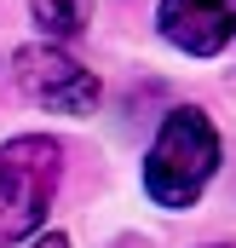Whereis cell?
<instances>
[{
    "mask_svg": "<svg viewBox=\"0 0 236 248\" xmlns=\"http://www.w3.org/2000/svg\"><path fill=\"white\" fill-rule=\"evenodd\" d=\"M213 173H219V127L207 122V110H196V104L167 110L150 139V156H144L150 202L167 214H184V208H196V196L207 190Z\"/></svg>",
    "mask_w": 236,
    "mask_h": 248,
    "instance_id": "6da1fadb",
    "label": "cell"
},
{
    "mask_svg": "<svg viewBox=\"0 0 236 248\" xmlns=\"http://www.w3.org/2000/svg\"><path fill=\"white\" fill-rule=\"evenodd\" d=\"M63 185V144L46 133H23L0 144V248L23 243L46 225V208Z\"/></svg>",
    "mask_w": 236,
    "mask_h": 248,
    "instance_id": "7a4b0ae2",
    "label": "cell"
},
{
    "mask_svg": "<svg viewBox=\"0 0 236 248\" xmlns=\"http://www.w3.org/2000/svg\"><path fill=\"white\" fill-rule=\"evenodd\" d=\"M12 81H17V93H23L29 104L58 110V116H92L98 98H104L98 75H92L87 63H75L58 41H46V46H17V52H12Z\"/></svg>",
    "mask_w": 236,
    "mask_h": 248,
    "instance_id": "3957f363",
    "label": "cell"
},
{
    "mask_svg": "<svg viewBox=\"0 0 236 248\" xmlns=\"http://www.w3.org/2000/svg\"><path fill=\"white\" fill-rule=\"evenodd\" d=\"M162 41L190 58H219L236 41V0H162L156 6Z\"/></svg>",
    "mask_w": 236,
    "mask_h": 248,
    "instance_id": "277c9868",
    "label": "cell"
},
{
    "mask_svg": "<svg viewBox=\"0 0 236 248\" xmlns=\"http://www.w3.org/2000/svg\"><path fill=\"white\" fill-rule=\"evenodd\" d=\"M29 17L41 23L46 41H81L87 23H92V0H29Z\"/></svg>",
    "mask_w": 236,
    "mask_h": 248,
    "instance_id": "5b68a950",
    "label": "cell"
},
{
    "mask_svg": "<svg viewBox=\"0 0 236 248\" xmlns=\"http://www.w3.org/2000/svg\"><path fill=\"white\" fill-rule=\"evenodd\" d=\"M35 248H69V237H63V231H46V237H41Z\"/></svg>",
    "mask_w": 236,
    "mask_h": 248,
    "instance_id": "8992f818",
    "label": "cell"
},
{
    "mask_svg": "<svg viewBox=\"0 0 236 248\" xmlns=\"http://www.w3.org/2000/svg\"><path fill=\"white\" fill-rule=\"evenodd\" d=\"M213 248H225V243H213Z\"/></svg>",
    "mask_w": 236,
    "mask_h": 248,
    "instance_id": "52a82bcc",
    "label": "cell"
}]
</instances>
